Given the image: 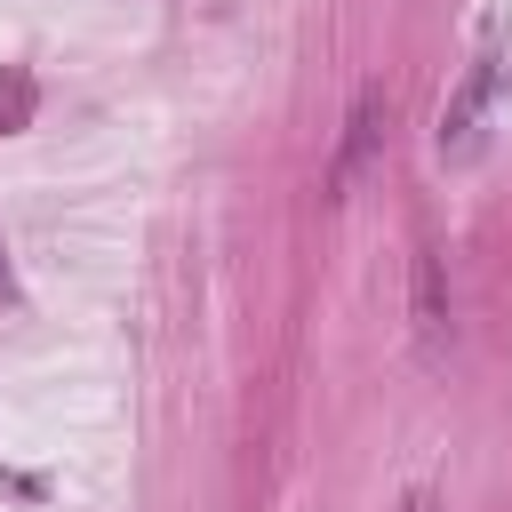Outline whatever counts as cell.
<instances>
[{
	"label": "cell",
	"instance_id": "6da1fadb",
	"mask_svg": "<svg viewBox=\"0 0 512 512\" xmlns=\"http://www.w3.org/2000/svg\"><path fill=\"white\" fill-rule=\"evenodd\" d=\"M496 88H504V56H496V48H480V56L464 64V80L448 88V104H440V160H472V152L488 144Z\"/></svg>",
	"mask_w": 512,
	"mask_h": 512
},
{
	"label": "cell",
	"instance_id": "7a4b0ae2",
	"mask_svg": "<svg viewBox=\"0 0 512 512\" xmlns=\"http://www.w3.org/2000/svg\"><path fill=\"white\" fill-rule=\"evenodd\" d=\"M384 128H392V96H384V88H360V104H352V120H344V152H336V168H328V192H336V200L376 168Z\"/></svg>",
	"mask_w": 512,
	"mask_h": 512
},
{
	"label": "cell",
	"instance_id": "3957f363",
	"mask_svg": "<svg viewBox=\"0 0 512 512\" xmlns=\"http://www.w3.org/2000/svg\"><path fill=\"white\" fill-rule=\"evenodd\" d=\"M416 336H424L432 360L448 352V296H440V256L432 248H416Z\"/></svg>",
	"mask_w": 512,
	"mask_h": 512
},
{
	"label": "cell",
	"instance_id": "277c9868",
	"mask_svg": "<svg viewBox=\"0 0 512 512\" xmlns=\"http://www.w3.org/2000/svg\"><path fill=\"white\" fill-rule=\"evenodd\" d=\"M24 120H32V80L8 72V80H0V128H24Z\"/></svg>",
	"mask_w": 512,
	"mask_h": 512
},
{
	"label": "cell",
	"instance_id": "5b68a950",
	"mask_svg": "<svg viewBox=\"0 0 512 512\" xmlns=\"http://www.w3.org/2000/svg\"><path fill=\"white\" fill-rule=\"evenodd\" d=\"M400 512H440V504H432V488H408V496H400Z\"/></svg>",
	"mask_w": 512,
	"mask_h": 512
},
{
	"label": "cell",
	"instance_id": "8992f818",
	"mask_svg": "<svg viewBox=\"0 0 512 512\" xmlns=\"http://www.w3.org/2000/svg\"><path fill=\"white\" fill-rule=\"evenodd\" d=\"M0 304H16V280H8V256H0Z\"/></svg>",
	"mask_w": 512,
	"mask_h": 512
}]
</instances>
